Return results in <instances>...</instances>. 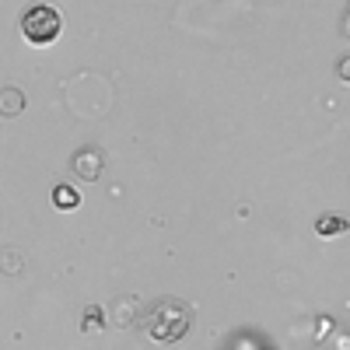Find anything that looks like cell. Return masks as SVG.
<instances>
[{"mask_svg": "<svg viewBox=\"0 0 350 350\" xmlns=\"http://www.w3.org/2000/svg\"><path fill=\"white\" fill-rule=\"evenodd\" d=\"M102 165H105V158H102V151H95V148L77 151L74 161H70L74 175H77V179H84V183H95L98 175H102Z\"/></svg>", "mask_w": 350, "mask_h": 350, "instance_id": "3", "label": "cell"}, {"mask_svg": "<svg viewBox=\"0 0 350 350\" xmlns=\"http://www.w3.org/2000/svg\"><path fill=\"white\" fill-rule=\"evenodd\" d=\"M347 224L340 221V217H326V221H319L315 224V231H319V235H336V231H343Z\"/></svg>", "mask_w": 350, "mask_h": 350, "instance_id": "6", "label": "cell"}, {"mask_svg": "<svg viewBox=\"0 0 350 350\" xmlns=\"http://www.w3.org/2000/svg\"><path fill=\"white\" fill-rule=\"evenodd\" d=\"M102 319H105L102 308H95V305H92V308H84V329H95V326L102 329Z\"/></svg>", "mask_w": 350, "mask_h": 350, "instance_id": "7", "label": "cell"}, {"mask_svg": "<svg viewBox=\"0 0 350 350\" xmlns=\"http://www.w3.org/2000/svg\"><path fill=\"white\" fill-rule=\"evenodd\" d=\"M21 109H25L21 88H0V116H4V120H14Z\"/></svg>", "mask_w": 350, "mask_h": 350, "instance_id": "4", "label": "cell"}, {"mask_svg": "<svg viewBox=\"0 0 350 350\" xmlns=\"http://www.w3.org/2000/svg\"><path fill=\"white\" fill-rule=\"evenodd\" d=\"M60 28H64V18L49 4H39V8H32L21 18V32H25V39L32 46H49L56 36H60Z\"/></svg>", "mask_w": 350, "mask_h": 350, "instance_id": "2", "label": "cell"}, {"mask_svg": "<svg viewBox=\"0 0 350 350\" xmlns=\"http://www.w3.org/2000/svg\"><path fill=\"white\" fill-rule=\"evenodd\" d=\"M53 203H56L60 211H74L77 203H81V196H77L74 186H56V189H53Z\"/></svg>", "mask_w": 350, "mask_h": 350, "instance_id": "5", "label": "cell"}, {"mask_svg": "<svg viewBox=\"0 0 350 350\" xmlns=\"http://www.w3.org/2000/svg\"><path fill=\"white\" fill-rule=\"evenodd\" d=\"M193 326V312L183 301H158L148 315V336L158 343H179Z\"/></svg>", "mask_w": 350, "mask_h": 350, "instance_id": "1", "label": "cell"}]
</instances>
